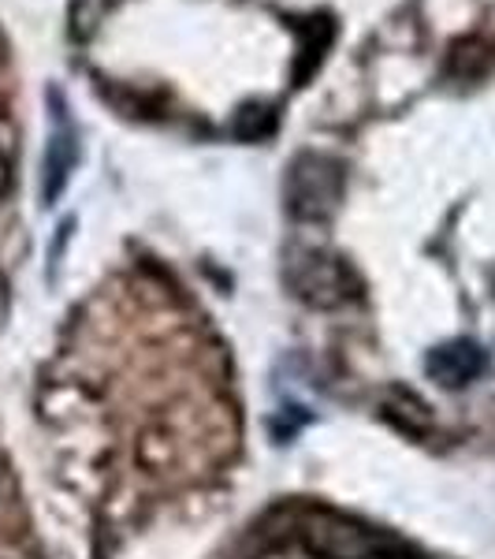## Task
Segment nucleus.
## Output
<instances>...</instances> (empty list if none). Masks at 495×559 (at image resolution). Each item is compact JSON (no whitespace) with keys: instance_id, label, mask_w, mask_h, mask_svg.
I'll return each instance as SVG.
<instances>
[{"instance_id":"f257e3e1","label":"nucleus","mask_w":495,"mask_h":559,"mask_svg":"<svg viewBox=\"0 0 495 559\" xmlns=\"http://www.w3.org/2000/svg\"><path fill=\"white\" fill-rule=\"evenodd\" d=\"M283 280L291 295L313 310H339L358 295V276L339 254L321 247H291L283 258Z\"/></svg>"},{"instance_id":"f03ea898","label":"nucleus","mask_w":495,"mask_h":559,"mask_svg":"<svg viewBox=\"0 0 495 559\" xmlns=\"http://www.w3.org/2000/svg\"><path fill=\"white\" fill-rule=\"evenodd\" d=\"M343 202V165L328 153H299L287 173V210L294 221L321 224Z\"/></svg>"},{"instance_id":"7ed1b4c3","label":"nucleus","mask_w":495,"mask_h":559,"mask_svg":"<svg viewBox=\"0 0 495 559\" xmlns=\"http://www.w3.org/2000/svg\"><path fill=\"white\" fill-rule=\"evenodd\" d=\"M52 108H57V128L49 134V146H45V165H41V198L45 205H52L60 194H64L68 179H71V168L79 160V142H75V131H71L68 116H64V102L60 94L52 90Z\"/></svg>"},{"instance_id":"20e7f679","label":"nucleus","mask_w":495,"mask_h":559,"mask_svg":"<svg viewBox=\"0 0 495 559\" xmlns=\"http://www.w3.org/2000/svg\"><path fill=\"white\" fill-rule=\"evenodd\" d=\"M305 540H310V548H317L328 559H365L376 548V540L365 530H358L354 522L339 515L313 519L310 530H305Z\"/></svg>"},{"instance_id":"39448f33","label":"nucleus","mask_w":495,"mask_h":559,"mask_svg":"<svg viewBox=\"0 0 495 559\" xmlns=\"http://www.w3.org/2000/svg\"><path fill=\"white\" fill-rule=\"evenodd\" d=\"M428 373L444 388H462L484 373V350L476 344H466V340L444 344L428 355Z\"/></svg>"},{"instance_id":"423d86ee","label":"nucleus","mask_w":495,"mask_h":559,"mask_svg":"<svg viewBox=\"0 0 495 559\" xmlns=\"http://www.w3.org/2000/svg\"><path fill=\"white\" fill-rule=\"evenodd\" d=\"M495 68V45L484 38H462L447 52V75L458 83H481Z\"/></svg>"},{"instance_id":"0eeeda50","label":"nucleus","mask_w":495,"mask_h":559,"mask_svg":"<svg viewBox=\"0 0 495 559\" xmlns=\"http://www.w3.org/2000/svg\"><path fill=\"white\" fill-rule=\"evenodd\" d=\"M331 41H336V23L328 20V15H317V20H310V26L302 31V45H299V60H294V83H310L313 71L321 68L324 52L331 49Z\"/></svg>"},{"instance_id":"6e6552de","label":"nucleus","mask_w":495,"mask_h":559,"mask_svg":"<svg viewBox=\"0 0 495 559\" xmlns=\"http://www.w3.org/2000/svg\"><path fill=\"white\" fill-rule=\"evenodd\" d=\"M384 411H388L391 421H399L402 429L413 432V437H421V432H428L432 426V414L425 403L418 400L413 392H391L388 403H384Z\"/></svg>"},{"instance_id":"1a4fd4ad","label":"nucleus","mask_w":495,"mask_h":559,"mask_svg":"<svg viewBox=\"0 0 495 559\" xmlns=\"http://www.w3.org/2000/svg\"><path fill=\"white\" fill-rule=\"evenodd\" d=\"M276 131V112L268 105H242L236 112V120H231V134H236L239 142H261L268 139V134Z\"/></svg>"}]
</instances>
